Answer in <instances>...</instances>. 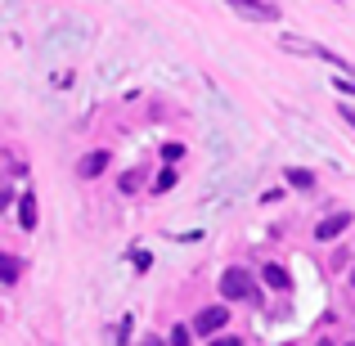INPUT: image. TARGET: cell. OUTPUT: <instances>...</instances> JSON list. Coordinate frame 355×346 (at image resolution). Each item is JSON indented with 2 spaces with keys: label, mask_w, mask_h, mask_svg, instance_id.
Wrapping results in <instances>:
<instances>
[{
  "label": "cell",
  "mask_w": 355,
  "mask_h": 346,
  "mask_svg": "<svg viewBox=\"0 0 355 346\" xmlns=\"http://www.w3.org/2000/svg\"><path fill=\"white\" fill-rule=\"evenodd\" d=\"M220 297H225V302H257V284H252V270L230 266L225 275H220Z\"/></svg>",
  "instance_id": "cell-1"
},
{
  "label": "cell",
  "mask_w": 355,
  "mask_h": 346,
  "mask_svg": "<svg viewBox=\"0 0 355 346\" xmlns=\"http://www.w3.org/2000/svg\"><path fill=\"white\" fill-rule=\"evenodd\" d=\"M234 14L243 18H252V23H275L279 18V5H270V0H225Z\"/></svg>",
  "instance_id": "cell-2"
},
{
  "label": "cell",
  "mask_w": 355,
  "mask_h": 346,
  "mask_svg": "<svg viewBox=\"0 0 355 346\" xmlns=\"http://www.w3.org/2000/svg\"><path fill=\"white\" fill-rule=\"evenodd\" d=\"M230 324V311L225 306H207V311H198V320H193V329L198 333H207V338H216L220 329Z\"/></svg>",
  "instance_id": "cell-3"
},
{
  "label": "cell",
  "mask_w": 355,
  "mask_h": 346,
  "mask_svg": "<svg viewBox=\"0 0 355 346\" xmlns=\"http://www.w3.org/2000/svg\"><path fill=\"white\" fill-rule=\"evenodd\" d=\"M108 171V148H95V153H86L77 162V175L81 180H95V175H104Z\"/></svg>",
  "instance_id": "cell-4"
},
{
  "label": "cell",
  "mask_w": 355,
  "mask_h": 346,
  "mask_svg": "<svg viewBox=\"0 0 355 346\" xmlns=\"http://www.w3.org/2000/svg\"><path fill=\"white\" fill-rule=\"evenodd\" d=\"M342 230H351V211H333L329 220H320V225H315V239L329 243V239H338Z\"/></svg>",
  "instance_id": "cell-5"
},
{
  "label": "cell",
  "mask_w": 355,
  "mask_h": 346,
  "mask_svg": "<svg viewBox=\"0 0 355 346\" xmlns=\"http://www.w3.org/2000/svg\"><path fill=\"white\" fill-rule=\"evenodd\" d=\"M18 225L36 230V193H23V198H18Z\"/></svg>",
  "instance_id": "cell-6"
},
{
  "label": "cell",
  "mask_w": 355,
  "mask_h": 346,
  "mask_svg": "<svg viewBox=\"0 0 355 346\" xmlns=\"http://www.w3.org/2000/svg\"><path fill=\"white\" fill-rule=\"evenodd\" d=\"M18 275H23V261L0 252V284H18Z\"/></svg>",
  "instance_id": "cell-7"
},
{
  "label": "cell",
  "mask_w": 355,
  "mask_h": 346,
  "mask_svg": "<svg viewBox=\"0 0 355 346\" xmlns=\"http://www.w3.org/2000/svg\"><path fill=\"white\" fill-rule=\"evenodd\" d=\"M261 279H266L275 293H284V288H288V270L284 266H266V270H261Z\"/></svg>",
  "instance_id": "cell-8"
},
{
  "label": "cell",
  "mask_w": 355,
  "mask_h": 346,
  "mask_svg": "<svg viewBox=\"0 0 355 346\" xmlns=\"http://www.w3.org/2000/svg\"><path fill=\"white\" fill-rule=\"evenodd\" d=\"M288 184H293V189H315V171H306V166H293V171H288Z\"/></svg>",
  "instance_id": "cell-9"
},
{
  "label": "cell",
  "mask_w": 355,
  "mask_h": 346,
  "mask_svg": "<svg viewBox=\"0 0 355 346\" xmlns=\"http://www.w3.org/2000/svg\"><path fill=\"white\" fill-rule=\"evenodd\" d=\"M139 184H144V171H126L121 175V193H139Z\"/></svg>",
  "instance_id": "cell-10"
},
{
  "label": "cell",
  "mask_w": 355,
  "mask_h": 346,
  "mask_svg": "<svg viewBox=\"0 0 355 346\" xmlns=\"http://www.w3.org/2000/svg\"><path fill=\"white\" fill-rule=\"evenodd\" d=\"M171 184H175V162H166V171L157 175V184H153V189H157V193H166Z\"/></svg>",
  "instance_id": "cell-11"
},
{
  "label": "cell",
  "mask_w": 355,
  "mask_h": 346,
  "mask_svg": "<svg viewBox=\"0 0 355 346\" xmlns=\"http://www.w3.org/2000/svg\"><path fill=\"white\" fill-rule=\"evenodd\" d=\"M166 346H189V329H184V324H175L171 338H166Z\"/></svg>",
  "instance_id": "cell-12"
},
{
  "label": "cell",
  "mask_w": 355,
  "mask_h": 346,
  "mask_svg": "<svg viewBox=\"0 0 355 346\" xmlns=\"http://www.w3.org/2000/svg\"><path fill=\"white\" fill-rule=\"evenodd\" d=\"M333 86H338L342 95H355V77H351V72H347V77H338V81H333Z\"/></svg>",
  "instance_id": "cell-13"
},
{
  "label": "cell",
  "mask_w": 355,
  "mask_h": 346,
  "mask_svg": "<svg viewBox=\"0 0 355 346\" xmlns=\"http://www.w3.org/2000/svg\"><path fill=\"white\" fill-rule=\"evenodd\" d=\"M162 157H166V162H180L184 148H180V144H166V148H162Z\"/></svg>",
  "instance_id": "cell-14"
},
{
  "label": "cell",
  "mask_w": 355,
  "mask_h": 346,
  "mask_svg": "<svg viewBox=\"0 0 355 346\" xmlns=\"http://www.w3.org/2000/svg\"><path fill=\"white\" fill-rule=\"evenodd\" d=\"M211 346H243V338H230V333H225V338H216Z\"/></svg>",
  "instance_id": "cell-15"
},
{
  "label": "cell",
  "mask_w": 355,
  "mask_h": 346,
  "mask_svg": "<svg viewBox=\"0 0 355 346\" xmlns=\"http://www.w3.org/2000/svg\"><path fill=\"white\" fill-rule=\"evenodd\" d=\"M139 346H162V338H153V333H144V342Z\"/></svg>",
  "instance_id": "cell-16"
},
{
  "label": "cell",
  "mask_w": 355,
  "mask_h": 346,
  "mask_svg": "<svg viewBox=\"0 0 355 346\" xmlns=\"http://www.w3.org/2000/svg\"><path fill=\"white\" fill-rule=\"evenodd\" d=\"M351 284H355V275H351Z\"/></svg>",
  "instance_id": "cell-17"
},
{
  "label": "cell",
  "mask_w": 355,
  "mask_h": 346,
  "mask_svg": "<svg viewBox=\"0 0 355 346\" xmlns=\"http://www.w3.org/2000/svg\"><path fill=\"white\" fill-rule=\"evenodd\" d=\"M347 346H355V342H347Z\"/></svg>",
  "instance_id": "cell-18"
}]
</instances>
